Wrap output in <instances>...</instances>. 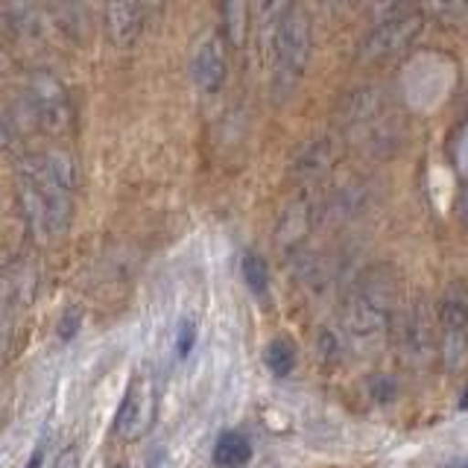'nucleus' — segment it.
<instances>
[{"label": "nucleus", "instance_id": "nucleus-1", "mask_svg": "<svg viewBox=\"0 0 468 468\" xmlns=\"http://www.w3.org/2000/svg\"><path fill=\"white\" fill-rule=\"evenodd\" d=\"M399 278L389 267H372L346 304V331L357 346H375L389 334L399 314Z\"/></svg>", "mask_w": 468, "mask_h": 468}, {"label": "nucleus", "instance_id": "nucleus-2", "mask_svg": "<svg viewBox=\"0 0 468 468\" xmlns=\"http://www.w3.org/2000/svg\"><path fill=\"white\" fill-rule=\"evenodd\" d=\"M311 62V15L292 4L272 38V91L278 100L290 97Z\"/></svg>", "mask_w": 468, "mask_h": 468}, {"label": "nucleus", "instance_id": "nucleus-3", "mask_svg": "<svg viewBox=\"0 0 468 468\" xmlns=\"http://www.w3.org/2000/svg\"><path fill=\"white\" fill-rule=\"evenodd\" d=\"M24 106H27V114L38 123V129L53 132V135H62L73 123V106H70L68 88L50 70H36L33 77H29Z\"/></svg>", "mask_w": 468, "mask_h": 468}, {"label": "nucleus", "instance_id": "nucleus-4", "mask_svg": "<svg viewBox=\"0 0 468 468\" xmlns=\"http://www.w3.org/2000/svg\"><path fill=\"white\" fill-rule=\"evenodd\" d=\"M439 331H442V363L448 372H463L468 366V287L453 284L439 302Z\"/></svg>", "mask_w": 468, "mask_h": 468}, {"label": "nucleus", "instance_id": "nucleus-5", "mask_svg": "<svg viewBox=\"0 0 468 468\" xmlns=\"http://www.w3.org/2000/svg\"><path fill=\"white\" fill-rule=\"evenodd\" d=\"M18 173H24L41 194L44 217H48V240H56V238H62V234H68L70 219H73V190L65 187L48 167H44L41 155L21 161Z\"/></svg>", "mask_w": 468, "mask_h": 468}, {"label": "nucleus", "instance_id": "nucleus-6", "mask_svg": "<svg viewBox=\"0 0 468 468\" xmlns=\"http://www.w3.org/2000/svg\"><path fill=\"white\" fill-rule=\"evenodd\" d=\"M436 325L439 322L431 314L428 302H416L401 314V319H395V340L410 366H419V369L431 366L436 355Z\"/></svg>", "mask_w": 468, "mask_h": 468}, {"label": "nucleus", "instance_id": "nucleus-7", "mask_svg": "<svg viewBox=\"0 0 468 468\" xmlns=\"http://www.w3.org/2000/svg\"><path fill=\"white\" fill-rule=\"evenodd\" d=\"M419 27H421V15H413V12H404V15H395V18L380 21L360 48V62L363 65L392 62V58L401 56L407 50V44L419 36Z\"/></svg>", "mask_w": 468, "mask_h": 468}, {"label": "nucleus", "instance_id": "nucleus-8", "mask_svg": "<svg viewBox=\"0 0 468 468\" xmlns=\"http://www.w3.org/2000/svg\"><path fill=\"white\" fill-rule=\"evenodd\" d=\"M155 419V389L146 375H132L114 413V433L121 439H141Z\"/></svg>", "mask_w": 468, "mask_h": 468}, {"label": "nucleus", "instance_id": "nucleus-9", "mask_svg": "<svg viewBox=\"0 0 468 468\" xmlns=\"http://www.w3.org/2000/svg\"><path fill=\"white\" fill-rule=\"evenodd\" d=\"M102 18H106L109 41L117 50H129L144 33L146 6L144 0H102Z\"/></svg>", "mask_w": 468, "mask_h": 468}, {"label": "nucleus", "instance_id": "nucleus-10", "mask_svg": "<svg viewBox=\"0 0 468 468\" xmlns=\"http://www.w3.org/2000/svg\"><path fill=\"white\" fill-rule=\"evenodd\" d=\"M190 77H194V85L202 94H217L219 88L226 85L229 77V58H226V44L219 36H205L194 58H190Z\"/></svg>", "mask_w": 468, "mask_h": 468}, {"label": "nucleus", "instance_id": "nucleus-11", "mask_svg": "<svg viewBox=\"0 0 468 468\" xmlns=\"http://www.w3.org/2000/svg\"><path fill=\"white\" fill-rule=\"evenodd\" d=\"M48 12L58 33L68 36L70 41L82 44L91 33V9L88 0H48Z\"/></svg>", "mask_w": 468, "mask_h": 468}, {"label": "nucleus", "instance_id": "nucleus-12", "mask_svg": "<svg viewBox=\"0 0 468 468\" xmlns=\"http://www.w3.org/2000/svg\"><path fill=\"white\" fill-rule=\"evenodd\" d=\"M311 226H314V205H311V199H304V197L292 199L284 208L282 219H278V229H275L278 246L290 249V246L302 243L307 238V231H311Z\"/></svg>", "mask_w": 468, "mask_h": 468}, {"label": "nucleus", "instance_id": "nucleus-13", "mask_svg": "<svg viewBox=\"0 0 468 468\" xmlns=\"http://www.w3.org/2000/svg\"><path fill=\"white\" fill-rule=\"evenodd\" d=\"M4 18L12 36L21 41H41L44 38V12L36 0H6Z\"/></svg>", "mask_w": 468, "mask_h": 468}, {"label": "nucleus", "instance_id": "nucleus-14", "mask_svg": "<svg viewBox=\"0 0 468 468\" xmlns=\"http://www.w3.org/2000/svg\"><path fill=\"white\" fill-rule=\"evenodd\" d=\"M378 91L375 88H357L355 94H348L343 100V126L346 129H355V126H369L375 123V117H378V109H380V102H378Z\"/></svg>", "mask_w": 468, "mask_h": 468}, {"label": "nucleus", "instance_id": "nucleus-15", "mask_svg": "<svg viewBox=\"0 0 468 468\" xmlns=\"http://www.w3.org/2000/svg\"><path fill=\"white\" fill-rule=\"evenodd\" d=\"M252 460V442L238 433V431H226L219 433L217 445H214V463L219 468H240Z\"/></svg>", "mask_w": 468, "mask_h": 468}, {"label": "nucleus", "instance_id": "nucleus-16", "mask_svg": "<svg viewBox=\"0 0 468 468\" xmlns=\"http://www.w3.org/2000/svg\"><path fill=\"white\" fill-rule=\"evenodd\" d=\"M290 0H255V21H258V36H261V48L272 50V38L282 27L284 15L290 12Z\"/></svg>", "mask_w": 468, "mask_h": 468}, {"label": "nucleus", "instance_id": "nucleus-17", "mask_svg": "<svg viewBox=\"0 0 468 468\" xmlns=\"http://www.w3.org/2000/svg\"><path fill=\"white\" fill-rule=\"evenodd\" d=\"M424 12L445 29H460L468 24V0H424Z\"/></svg>", "mask_w": 468, "mask_h": 468}, {"label": "nucleus", "instance_id": "nucleus-18", "mask_svg": "<svg viewBox=\"0 0 468 468\" xmlns=\"http://www.w3.org/2000/svg\"><path fill=\"white\" fill-rule=\"evenodd\" d=\"M263 363L275 378H287L292 369H296V346L284 336H275L270 340V346L263 348Z\"/></svg>", "mask_w": 468, "mask_h": 468}, {"label": "nucleus", "instance_id": "nucleus-19", "mask_svg": "<svg viewBox=\"0 0 468 468\" xmlns=\"http://www.w3.org/2000/svg\"><path fill=\"white\" fill-rule=\"evenodd\" d=\"M331 167V144L328 141H319L314 146H307V150L299 155L296 161V176L299 179H316Z\"/></svg>", "mask_w": 468, "mask_h": 468}, {"label": "nucleus", "instance_id": "nucleus-20", "mask_svg": "<svg viewBox=\"0 0 468 468\" xmlns=\"http://www.w3.org/2000/svg\"><path fill=\"white\" fill-rule=\"evenodd\" d=\"M246 24H249L246 0H226V6H223V27H226V38L234 44V48L243 44Z\"/></svg>", "mask_w": 468, "mask_h": 468}, {"label": "nucleus", "instance_id": "nucleus-21", "mask_svg": "<svg viewBox=\"0 0 468 468\" xmlns=\"http://www.w3.org/2000/svg\"><path fill=\"white\" fill-rule=\"evenodd\" d=\"M243 282L246 287L255 292V296H267V290H270V267H267V261H263L261 255L255 252H249L243 258Z\"/></svg>", "mask_w": 468, "mask_h": 468}, {"label": "nucleus", "instance_id": "nucleus-22", "mask_svg": "<svg viewBox=\"0 0 468 468\" xmlns=\"http://www.w3.org/2000/svg\"><path fill=\"white\" fill-rule=\"evenodd\" d=\"M44 167H48L58 182H62L65 187H77V165H73V158L62 150H53V153H44L41 155Z\"/></svg>", "mask_w": 468, "mask_h": 468}, {"label": "nucleus", "instance_id": "nucleus-23", "mask_svg": "<svg viewBox=\"0 0 468 468\" xmlns=\"http://www.w3.org/2000/svg\"><path fill=\"white\" fill-rule=\"evenodd\" d=\"M80 328H82V311L77 304H68L62 311V316H58V322H56V336L62 343H70L73 336L80 334Z\"/></svg>", "mask_w": 468, "mask_h": 468}, {"label": "nucleus", "instance_id": "nucleus-24", "mask_svg": "<svg viewBox=\"0 0 468 468\" xmlns=\"http://www.w3.org/2000/svg\"><path fill=\"white\" fill-rule=\"evenodd\" d=\"M12 282L6 275H0V346L9 340V316H12Z\"/></svg>", "mask_w": 468, "mask_h": 468}, {"label": "nucleus", "instance_id": "nucleus-25", "mask_svg": "<svg viewBox=\"0 0 468 468\" xmlns=\"http://www.w3.org/2000/svg\"><path fill=\"white\" fill-rule=\"evenodd\" d=\"M197 346V322L194 319H182L179 325V336H176V351H179V357L185 360L190 351Z\"/></svg>", "mask_w": 468, "mask_h": 468}, {"label": "nucleus", "instance_id": "nucleus-26", "mask_svg": "<svg viewBox=\"0 0 468 468\" xmlns=\"http://www.w3.org/2000/svg\"><path fill=\"white\" fill-rule=\"evenodd\" d=\"M80 463H82L80 448L77 445H68V448H62V451L56 453L53 468H80Z\"/></svg>", "mask_w": 468, "mask_h": 468}, {"label": "nucleus", "instance_id": "nucleus-27", "mask_svg": "<svg viewBox=\"0 0 468 468\" xmlns=\"http://www.w3.org/2000/svg\"><path fill=\"white\" fill-rule=\"evenodd\" d=\"M407 0H375V15H378V24L387 21V18H395V15H404L401 6Z\"/></svg>", "mask_w": 468, "mask_h": 468}, {"label": "nucleus", "instance_id": "nucleus-28", "mask_svg": "<svg viewBox=\"0 0 468 468\" xmlns=\"http://www.w3.org/2000/svg\"><path fill=\"white\" fill-rule=\"evenodd\" d=\"M12 53H9V48H6V44L4 41H0V77H6V73L12 70Z\"/></svg>", "mask_w": 468, "mask_h": 468}, {"label": "nucleus", "instance_id": "nucleus-29", "mask_svg": "<svg viewBox=\"0 0 468 468\" xmlns=\"http://www.w3.org/2000/svg\"><path fill=\"white\" fill-rule=\"evenodd\" d=\"M167 4H170V0H144L146 12H165V9H167Z\"/></svg>", "mask_w": 468, "mask_h": 468}, {"label": "nucleus", "instance_id": "nucleus-30", "mask_svg": "<svg viewBox=\"0 0 468 468\" xmlns=\"http://www.w3.org/2000/svg\"><path fill=\"white\" fill-rule=\"evenodd\" d=\"M41 465H44V448H36L33 457H29V463L24 468H41Z\"/></svg>", "mask_w": 468, "mask_h": 468}, {"label": "nucleus", "instance_id": "nucleus-31", "mask_svg": "<svg viewBox=\"0 0 468 468\" xmlns=\"http://www.w3.org/2000/svg\"><path fill=\"white\" fill-rule=\"evenodd\" d=\"M9 144V126H4V121H0V150Z\"/></svg>", "mask_w": 468, "mask_h": 468}, {"label": "nucleus", "instance_id": "nucleus-32", "mask_svg": "<svg viewBox=\"0 0 468 468\" xmlns=\"http://www.w3.org/2000/svg\"><path fill=\"white\" fill-rule=\"evenodd\" d=\"M460 410H468V387L460 392Z\"/></svg>", "mask_w": 468, "mask_h": 468}, {"label": "nucleus", "instance_id": "nucleus-33", "mask_svg": "<svg viewBox=\"0 0 468 468\" xmlns=\"http://www.w3.org/2000/svg\"><path fill=\"white\" fill-rule=\"evenodd\" d=\"M451 468H468V457H465V460H463V463H460V460H457V463H453V465H451Z\"/></svg>", "mask_w": 468, "mask_h": 468}, {"label": "nucleus", "instance_id": "nucleus-34", "mask_svg": "<svg viewBox=\"0 0 468 468\" xmlns=\"http://www.w3.org/2000/svg\"><path fill=\"white\" fill-rule=\"evenodd\" d=\"M109 468H129L126 463H114V465H109Z\"/></svg>", "mask_w": 468, "mask_h": 468}, {"label": "nucleus", "instance_id": "nucleus-35", "mask_svg": "<svg viewBox=\"0 0 468 468\" xmlns=\"http://www.w3.org/2000/svg\"><path fill=\"white\" fill-rule=\"evenodd\" d=\"M465 214H468V187H465Z\"/></svg>", "mask_w": 468, "mask_h": 468}]
</instances>
